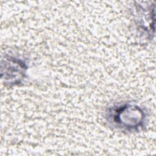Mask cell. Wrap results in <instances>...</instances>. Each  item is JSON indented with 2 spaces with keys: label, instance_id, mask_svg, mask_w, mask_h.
<instances>
[{
  "label": "cell",
  "instance_id": "cell-1",
  "mask_svg": "<svg viewBox=\"0 0 156 156\" xmlns=\"http://www.w3.org/2000/svg\"><path fill=\"white\" fill-rule=\"evenodd\" d=\"M110 116L113 122L119 127L132 130L142 126L144 113L136 106L125 104L113 108Z\"/></svg>",
  "mask_w": 156,
  "mask_h": 156
}]
</instances>
